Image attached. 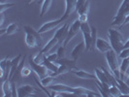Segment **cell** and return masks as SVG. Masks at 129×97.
Here are the masks:
<instances>
[{"label":"cell","instance_id":"83f0119b","mask_svg":"<svg viewBox=\"0 0 129 97\" xmlns=\"http://www.w3.org/2000/svg\"><path fill=\"white\" fill-rule=\"evenodd\" d=\"M128 6H129V0H123L122 3L120 4V6H119V8H118V10H117L116 13H123L124 10H125Z\"/></svg>","mask_w":129,"mask_h":97},{"label":"cell","instance_id":"4316f807","mask_svg":"<svg viewBox=\"0 0 129 97\" xmlns=\"http://www.w3.org/2000/svg\"><path fill=\"white\" fill-rule=\"evenodd\" d=\"M53 81H54V77H52V76H51V75H48L47 77L43 78V79H40V82L44 84L45 86L51 85V84H52Z\"/></svg>","mask_w":129,"mask_h":97},{"label":"cell","instance_id":"d590c367","mask_svg":"<svg viewBox=\"0 0 129 97\" xmlns=\"http://www.w3.org/2000/svg\"><path fill=\"white\" fill-rule=\"evenodd\" d=\"M78 19H79L81 22H86L87 19H88V17H87V15H80Z\"/></svg>","mask_w":129,"mask_h":97},{"label":"cell","instance_id":"7c38bea8","mask_svg":"<svg viewBox=\"0 0 129 97\" xmlns=\"http://www.w3.org/2000/svg\"><path fill=\"white\" fill-rule=\"evenodd\" d=\"M84 50H85V44H84V42L79 43L78 45L75 46V48L72 51V53H71L72 58L75 59V60H77L78 58H79V56L81 55V53L84 52Z\"/></svg>","mask_w":129,"mask_h":97},{"label":"cell","instance_id":"4fadbf2b","mask_svg":"<svg viewBox=\"0 0 129 97\" xmlns=\"http://www.w3.org/2000/svg\"><path fill=\"white\" fill-rule=\"evenodd\" d=\"M70 73L76 75V76L79 78H82V79H91V80H95V79H96V76H95V75L90 74V73H88V72H85V71H84V70H78L77 68H76V69H72Z\"/></svg>","mask_w":129,"mask_h":97},{"label":"cell","instance_id":"d6a6232c","mask_svg":"<svg viewBox=\"0 0 129 97\" xmlns=\"http://www.w3.org/2000/svg\"><path fill=\"white\" fill-rule=\"evenodd\" d=\"M57 55H58V59L59 58H63L65 57V47L64 46H61L59 47L57 50Z\"/></svg>","mask_w":129,"mask_h":97},{"label":"cell","instance_id":"f546056e","mask_svg":"<svg viewBox=\"0 0 129 97\" xmlns=\"http://www.w3.org/2000/svg\"><path fill=\"white\" fill-rule=\"evenodd\" d=\"M34 80H35V82L37 83V84H38L39 86H40V87H41V88L44 90V92H45V93L47 94V95H48V96H52V93H50V91H48V89H47V88L45 87V85L42 84L41 82H39V80L37 79V78L35 77V78H34Z\"/></svg>","mask_w":129,"mask_h":97},{"label":"cell","instance_id":"ab89813d","mask_svg":"<svg viewBox=\"0 0 129 97\" xmlns=\"http://www.w3.org/2000/svg\"><path fill=\"white\" fill-rule=\"evenodd\" d=\"M126 48H129V39L125 42V44H124V49H126Z\"/></svg>","mask_w":129,"mask_h":97},{"label":"cell","instance_id":"d4e9b609","mask_svg":"<svg viewBox=\"0 0 129 97\" xmlns=\"http://www.w3.org/2000/svg\"><path fill=\"white\" fill-rule=\"evenodd\" d=\"M128 67H129V57L123 58L122 61H121V64H120V67H119V69H120V75L124 74L125 72L127 71Z\"/></svg>","mask_w":129,"mask_h":97},{"label":"cell","instance_id":"cb8c5ba5","mask_svg":"<svg viewBox=\"0 0 129 97\" xmlns=\"http://www.w3.org/2000/svg\"><path fill=\"white\" fill-rule=\"evenodd\" d=\"M89 9H90V4H89L88 0H86V1L84 2V5L77 11V13L79 14V16H80V15H87L88 12H89Z\"/></svg>","mask_w":129,"mask_h":97},{"label":"cell","instance_id":"7a4b0ae2","mask_svg":"<svg viewBox=\"0 0 129 97\" xmlns=\"http://www.w3.org/2000/svg\"><path fill=\"white\" fill-rule=\"evenodd\" d=\"M108 36H109V40H110V44L112 46V49L117 54H119L121 52V51L124 49V44H125L123 35L117 29H109Z\"/></svg>","mask_w":129,"mask_h":97},{"label":"cell","instance_id":"603a6c76","mask_svg":"<svg viewBox=\"0 0 129 97\" xmlns=\"http://www.w3.org/2000/svg\"><path fill=\"white\" fill-rule=\"evenodd\" d=\"M68 72H71V69L65 65H59L58 66V70L55 73H52L51 76L52 77H56V76H59V75H62V74H66Z\"/></svg>","mask_w":129,"mask_h":97},{"label":"cell","instance_id":"44dd1931","mask_svg":"<svg viewBox=\"0 0 129 97\" xmlns=\"http://www.w3.org/2000/svg\"><path fill=\"white\" fill-rule=\"evenodd\" d=\"M19 24L16 23V22H13L11 24L7 26V28L5 29V35L7 36H10V35H14L15 33H17L19 31Z\"/></svg>","mask_w":129,"mask_h":97},{"label":"cell","instance_id":"3957f363","mask_svg":"<svg viewBox=\"0 0 129 97\" xmlns=\"http://www.w3.org/2000/svg\"><path fill=\"white\" fill-rule=\"evenodd\" d=\"M106 55V60H107V63L109 65V68L110 70L113 72V74L116 76V79H120V69H119V63H118V56H117V53H116L113 49H111L110 51L105 53Z\"/></svg>","mask_w":129,"mask_h":97},{"label":"cell","instance_id":"8992f818","mask_svg":"<svg viewBox=\"0 0 129 97\" xmlns=\"http://www.w3.org/2000/svg\"><path fill=\"white\" fill-rule=\"evenodd\" d=\"M36 88L30 84H24L18 87V96L19 97H33L35 96Z\"/></svg>","mask_w":129,"mask_h":97},{"label":"cell","instance_id":"b9f144b4","mask_svg":"<svg viewBox=\"0 0 129 97\" xmlns=\"http://www.w3.org/2000/svg\"><path fill=\"white\" fill-rule=\"evenodd\" d=\"M124 81H125V83H126V84H127L129 85V76H128L127 78H126V79H125Z\"/></svg>","mask_w":129,"mask_h":97},{"label":"cell","instance_id":"9c48e42d","mask_svg":"<svg viewBox=\"0 0 129 97\" xmlns=\"http://www.w3.org/2000/svg\"><path fill=\"white\" fill-rule=\"evenodd\" d=\"M76 3L77 0H65V12L64 15L61 17L63 21L68 19L74 11H76Z\"/></svg>","mask_w":129,"mask_h":97},{"label":"cell","instance_id":"ba28073f","mask_svg":"<svg viewBox=\"0 0 129 97\" xmlns=\"http://www.w3.org/2000/svg\"><path fill=\"white\" fill-rule=\"evenodd\" d=\"M63 21V19H56V20H51V21H48V22H46V23H44L43 25L40 27V29H39L38 31L39 33H45L47 32V31H51V30H52V29H54V28H56L61 22Z\"/></svg>","mask_w":129,"mask_h":97},{"label":"cell","instance_id":"1f68e13d","mask_svg":"<svg viewBox=\"0 0 129 97\" xmlns=\"http://www.w3.org/2000/svg\"><path fill=\"white\" fill-rule=\"evenodd\" d=\"M118 57L123 59V58L129 57V48H126V49H123L121 52L118 54Z\"/></svg>","mask_w":129,"mask_h":97},{"label":"cell","instance_id":"8d00e7d4","mask_svg":"<svg viewBox=\"0 0 129 97\" xmlns=\"http://www.w3.org/2000/svg\"><path fill=\"white\" fill-rule=\"evenodd\" d=\"M85 1H86V0H77V3H76V12L84 5Z\"/></svg>","mask_w":129,"mask_h":97},{"label":"cell","instance_id":"7402d4cb","mask_svg":"<svg viewBox=\"0 0 129 97\" xmlns=\"http://www.w3.org/2000/svg\"><path fill=\"white\" fill-rule=\"evenodd\" d=\"M52 0H44L43 1V4H42V7H41V12H40V17H44L45 14H47V12L50 10L51 8V5H52Z\"/></svg>","mask_w":129,"mask_h":97},{"label":"cell","instance_id":"f35d334b","mask_svg":"<svg viewBox=\"0 0 129 97\" xmlns=\"http://www.w3.org/2000/svg\"><path fill=\"white\" fill-rule=\"evenodd\" d=\"M126 23H129V14H128V15H126V19H125V21H124L123 25H125Z\"/></svg>","mask_w":129,"mask_h":97},{"label":"cell","instance_id":"60d3db41","mask_svg":"<svg viewBox=\"0 0 129 97\" xmlns=\"http://www.w3.org/2000/svg\"><path fill=\"white\" fill-rule=\"evenodd\" d=\"M123 13L125 14V15H128V14H129V6L127 7L125 10H124V12H123Z\"/></svg>","mask_w":129,"mask_h":97},{"label":"cell","instance_id":"30bf717a","mask_svg":"<svg viewBox=\"0 0 129 97\" xmlns=\"http://www.w3.org/2000/svg\"><path fill=\"white\" fill-rule=\"evenodd\" d=\"M95 47H96L97 50L100 52H102V53H106L108 51H110L112 49V46H111L110 43L101 38H97Z\"/></svg>","mask_w":129,"mask_h":97},{"label":"cell","instance_id":"9a60e30c","mask_svg":"<svg viewBox=\"0 0 129 97\" xmlns=\"http://www.w3.org/2000/svg\"><path fill=\"white\" fill-rule=\"evenodd\" d=\"M54 63H56L57 65H65L67 67H69L70 69H76V60L75 59H67V58H59L57 60L54 61Z\"/></svg>","mask_w":129,"mask_h":97},{"label":"cell","instance_id":"ffe728a7","mask_svg":"<svg viewBox=\"0 0 129 97\" xmlns=\"http://www.w3.org/2000/svg\"><path fill=\"white\" fill-rule=\"evenodd\" d=\"M116 81H117L118 87L121 91L122 95H129V85L125 83V81L121 79H116Z\"/></svg>","mask_w":129,"mask_h":97},{"label":"cell","instance_id":"e0dca14e","mask_svg":"<svg viewBox=\"0 0 129 97\" xmlns=\"http://www.w3.org/2000/svg\"><path fill=\"white\" fill-rule=\"evenodd\" d=\"M57 44H58V40L55 38V37H52V38L44 46V48L41 50V52H43V53H45L46 55H47V53L50 52V51L52 50L53 47H55Z\"/></svg>","mask_w":129,"mask_h":97},{"label":"cell","instance_id":"8fae6325","mask_svg":"<svg viewBox=\"0 0 129 97\" xmlns=\"http://www.w3.org/2000/svg\"><path fill=\"white\" fill-rule=\"evenodd\" d=\"M2 91L4 97H13V87L10 79H7L2 83Z\"/></svg>","mask_w":129,"mask_h":97},{"label":"cell","instance_id":"74e56055","mask_svg":"<svg viewBox=\"0 0 129 97\" xmlns=\"http://www.w3.org/2000/svg\"><path fill=\"white\" fill-rule=\"evenodd\" d=\"M1 16V19H0V25H3V22H4V13H0Z\"/></svg>","mask_w":129,"mask_h":97},{"label":"cell","instance_id":"5bb4252c","mask_svg":"<svg viewBox=\"0 0 129 97\" xmlns=\"http://www.w3.org/2000/svg\"><path fill=\"white\" fill-rule=\"evenodd\" d=\"M125 19H126V15L123 13H116V15L114 17L113 19V21H112V25H116L118 26L119 28L122 27L123 23L125 21Z\"/></svg>","mask_w":129,"mask_h":97},{"label":"cell","instance_id":"52a82bcc","mask_svg":"<svg viewBox=\"0 0 129 97\" xmlns=\"http://www.w3.org/2000/svg\"><path fill=\"white\" fill-rule=\"evenodd\" d=\"M68 31H69V24L68 23L63 24L56 30L53 37H55L58 40V44H63V42L65 41V39L68 35Z\"/></svg>","mask_w":129,"mask_h":97},{"label":"cell","instance_id":"836d02e7","mask_svg":"<svg viewBox=\"0 0 129 97\" xmlns=\"http://www.w3.org/2000/svg\"><path fill=\"white\" fill-rule=\"evenodd\" d=\"M46 57L48 58L50 61L54 62L55 60H57V59H58L57 52H53V53H51V54H48V55H46Z\"/></svg>","mask_w":129,"mask_h":97},{"label":"cell","instance_id":"f1b7e54d","mask_svg":"<svg viewBox=\"0 0 129 97\" xmlns=\"http://www.w3.org/2000/svg\"><path fill=\"white\" fill-rule=\"evenodd\" d=\"M31 75V70L29 69V68H26V67H22V69H21V72H20V76L23 78H27L29 77Z\"/></svg>","mask_w":129,"mask_h":97},{"label":"cell","instance_id":"5b68a950","mask_svg":"<svg viewBox=\"0 0 129 97\" xmlns=\"http://www.w3.org/2000/svg\"><path fill=\"white\" fill-rule=\"evenodd\" d=\"M81 24H82V22H81L79 19H77V20H75L71 25H70V27H69V31H68V35H67V37H66V39H65V41L63 42V44H62L65 48L67 47V45L69 44V42L71 41L72 39L74 38L78 33L81 31Z\"/></svg>","mask_w":129,"mask_h":97},{"label":"cell","instance_id":"277c9868","mask_svg":"<svg viewBox=\"0 0 129 97\" xmlns=\"http://www.w3.org/2000/svg\"><path fill=\"white\" fill-rule=\"evenodd\" d=\"M28 64L30 65L31 69H32L34 73L37 75L39 79H43L48 76V69L44 64H40V63H36L33 59V56H30L28 59Z\"/></svg>","mask_w":129,"mask_h":97},{"label":"cell","instance_id":"d6986e66","mask_svg":"<svg viewBox=\"0 0 129 97\" xmlns=\"http://www.w3.org/2000/svg\"><path fill=\"white\" fill-rule=\"evenodd\" d=\"M95 76H96V79L98 80V82L100 83H107L109 84V80L106 76V74L103 72L102 69H99V68H95ZM111 85V84H110Z\"/></svg>","mask_w":129,"mask_h":97},{"label":"cell","instance_id":"e575fe53","mask_svg":"<svg viewBox=\"0 0 129 97\" xmlns=\"http://www.w3.org/2000/svg\"><path fill=\"white\" fill-rule=\"evenodd\" d=\"M96 85H97V88H98V90L100 91V94H101V96H103V97H109V96H110V95H109V94H108L106 91L104 90L103 88H102V87H101L99 84H96Z\"/></svg>","mask_w":129,"mask_h":97},{"label":"cell","instance_id":"4dcf8cb0","mask_svg":"<svg viewBox=\"0 0 129 97\" xmlns=\"http://www.w3.org/2000/svg\"><path fill=\"white\" fill-rule=\"evenodd\" d=\"M15 4L14 3H1V5H0V13H4V11L8 9V8H10V7L14 6Z\"/></svg>","mask_w":129,"mask_h":97},{"label":"cell","instance_id":"6da1fadb","mask_svg":"<svg viewBox=\"0 0 129 97\" xmlns=\"http://www.w3.org/2000/svg\"><path fill=\"white\" fill-rule=\"evenodd\" d=\"M23 30L25 32L24 42L28 48L33 49V48H39L42 46L41 33H39V31H36L30 25H25L23 27Z\"/></svg>","mask_w":129,"mask_h":97},{"label":"cell","instance_id":"2e32d148","mask_svg":"<svg viewBox=\"0 0 129 97\" xmlns=\"http://www.w3.org/2000/svg\"><path fill=\"white\" fill-rule=\"evenodd\" d=\"M21 58H22V55L21 54H19V55H17L15 58L12 59V66H11V71H10V75H9V78L8 79H12V77L14 76V74H15V72L17 71V69L19 68V65L20 63V61H21Z\"/></svg>","mask_w":129,"mask_h":97},{"label":"cell","instance_id":"ac0fdd59","mask_svg":"<svg viewBox=\"0 0 129 97\" xmlns=\"http://www.w3.org/2000/svg\"><path fill=\"white\" fill-rule=\"evenodd\" d=\"M42 64H44L47 67V69L49 70V71H51L52 73H55V72L58 70V66L56 63H54V62H52V61H50L49 59L47 57L44 58V60H43V63Z\"/></svg>","mask_w":129,"mask_h":97},{"label":"cell","instance_id":"7bdbcfd3","mask_svg":"<svg viewBox=\"0 0 129 97\" xmlns=\"http://www.w3.org/2000/svg\"><path fill=\"white\" fill-rule=\"evenodd\" d=\"M0 1H1V3H4V2L6 1V0H0Z\"/></svg>","mask_w":129,"mask_h":97},{"label":"cell","instance_id":"484cf974","mask_svg":"<svg viewBox=\"0 0 129 97\" xmlns=\"http://www.w3.org/2000/svg\"><path fill=\"white\" fill-rule=\"evenodd\" d=\"M110 94L111 96H120L122 95L121 91L117 85H111L110 86Z\"/></svg>","mask_w":129,"mask_h":97}]
</instances>
